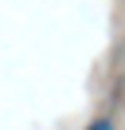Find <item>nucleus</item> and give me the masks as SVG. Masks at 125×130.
Here are the masks:
<instances>
[{
    "label": "nucleus",
    "instance_id": "obj_1",
    "mask_svg": "<svg viewBox=\"0 0 125 130\" xmlns=\"http://www.w3.org/2000/svg\"><path fill=\"white\" fill-rule=\"evenodd\" d=\"M90 130H113V122H106V118H98V122H94Z\"/></svg>",
    "mask_w": 125,
    "mask_h": 130
}]
</instances>
